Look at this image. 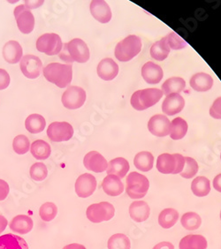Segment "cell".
<instances>
[{"mask_svg":"<svg viewBox=\"0 0 221 249\" xmlns=\"http://www.w3.org/2000/svg\"><path fill=\"white\" fill-rule=\"evenodd\" d=\"M58 57L68 65L74 62L86 63L90 59V49L82 39H73L63 44Z\"/></svg>","mask_w":221,"mask_h":249,"instance_id":"6da1fadb","label":"cell"},{"mask_svg":"<svg viewBox=\"0 0 221 249\" xmlns=\"http://www.w3.org/2000/svg\"><path fill=\"white\" fill-rule=\"evenodd\" d=\"M43 76L51 83L64 89L69 86L73 80L72 65L50 63L43 68Z\"/></svg>","mask_w":221,"mask_h":249,"instance_id":"7a4b0ae2","label":"cell"},{"mask_svg":"<svg viewBox=\"0 0 221 249\" xmlns=\"http://www.w3.org/2000/svg\"><path fill=\"white\" fill-rule=\"evenodd\" d=\"M142 46L141 38L135 35H130L116 45V58L121 62H128L139 54Z\"/></svg>","mask_w":221,"mask_h":249,"instance_id":"3957f363","label":"cell"},{"mask_svg":"<svg viewBox=\"0 0 221 249\" xmlns=\"http://www.w3.org/2000/svg\"><path fill=\"white\" fill-rule=\"evenodd\" d=\"M163 96L159 89H145L135 91L131 96V106L137 110H145L155 106Z\"/></svg>","mask_w":221,"mask_h":249,"instance_id":"277c9868","label":"cell"},{"mask_svg":"<svg viewBox=\"0 0 221 249\" xmlns=\"http://www.w3.org/2000/svg\"><path fill=\"white\" fill-rule=\"evenodd\" d=\"M185 166V158L181 154H161L157 159V169L163 174H178Z\"/></svg>","mask_w":221,"mask_h":249,"instance_id":"5b68a950","label":"cell"},{"mask_svg":"<svg viewBox=\"0 0 221 249\" xmlns=\"http://www.w3.org/2000/svg\"><path fill=\"white\" fill-rule=\"evenodd\" d=\"M149 179L141 173L133 172L127 178L126 191L131 199H142L147 195L149 190Z\"/></svg>","mask_w":221,"mask_h":249,"instance_id":"8992f818","label":"cell"},{"mask_svg":"<svg viewBox=\"0 0 221 249\" xmlns=\"http://www.w3.org/2000/svg\"><path fill=\"white\" fill-rule=\"evenodd\" d=\"M115 215V208L110 202L102 201L88 207L87 218L94 224L109 221Z\"/></svg>","mask_w":221,"mask_h":249,"instance_id":"52a82bcc","label":"cell"},{"mask_svg":"<svg viewBox=\"0 0 221 249\" xmlns=\"http://www.w3.org/2000/svg\"><path fill=\"white\" fill-rule=\"evenodd\" d=\"M62 47V40L58 35L55 33L43 34L37 41V51L48 56L58 55Z\"/></svg>","mask_w":221,"mask_h":249,"instance_id":"ba28073f","label":"cell"},{"mask_svg":"<svg viewBox=\"0 0 221 249\" xmlns=\"http://www.w3.org/2000/svg\"><path fill=\"white\" fill-rule=\"evenodd\" d=\"M86 101V92L77 86H69L63 93L61 102L65 108L68 110H76L81 108Z\"/></svg>","mask_w":221,"mask_h":249,"instance_id":"9c48e42d","label":"cell"},{"mask_svg":"<svg viewBox=\"0 0 221 249\" xmlns=\"http://www.w3.org/2000/svg\"><path fill=\"white\" fill-rule=\"evenodd\" d=\"M15 19L19 31L22 34H30L35 28V17L31 10L25 5H18L15 7Z\"/></svg>","mask_w":221,"mask_h":249,"instance_id":"30bf717a","label":"cell"},{"mask_svg":"<svg viewBox=\"0 0 221 249\" xmlns=\"http://www.w3.org/2000/svg\"><path fill=\"white\" fill-rule=\"evenodd\" d=\"M47 135L53 142H68L74 135V128L68 122H53L48 126Z\"/></svg>","mask_w":221,"mask_h":249,"instance_id":"8fae6325","label":"cell"},{"mask_svg":"<svg viewBox=\"0 0 221 249\" xmlns=\"http://www.w3.org/2000/svg\"><path fill=\"white\" fill-rule=\"evenodd\" d=\"M19 67L25 77L34 80L40 76L43 71V63L35 55H25L20 60Z\"/></svg>","mask_w":221,"mask_h":249,"instance_id":"7c38bea8","label":"cell"},{"mask_svg":"<svg viewBox=\"0 0 221 249\" xmlns=\"http://www.w3.org/2000/svg\"><path fill=\"white\" fill-rule=\"evenodd\" d=\"M75 193L81 198L92 196L96 191V179L91 173H84L79 176L75 181Z\"/></svg>","mask_w":221,"mask_h":249,"instance_id":"4fadbf2b","label":"cell"},{"mask_svg":"<svg viewBox=\"0 0 221 249\" xmlns=\"http://www.w3.org/2000/svg\"><path fill=\"white\" fill-rule=\"evenodd\" d=\"M148 129L150 134L158 137H165L170 134L171 122L166 115L157 114L150 118L148 122Z\"/></svg>","mask_w":221,"mask_h":249,"instance_id":"5bb4252c","label":"cell"},{"mask_svg":"<svg viewBox=\"0 0 221 249\" xmlns=\"http://www.w3.org/2000/svg\"><path fill=\"white\" fill-rule=\"evenodd\" d=\"M83 164L87 170L94 173H104L107 170L108 163L106 158L97 151H91L83 158Z\"/></svg>","mask_w":221,"mask_h":249,"instance_id":"9a60e30c","label":"cell"},{"mask_svg":"<svg viewBox=\"0 0 221 249\" xmlns=\"http://www.w3.org/2000/svg\"><path fill=\"white\" fill-rule=\"evenodd\" d=\"M90 8L92 16L100 23L106 24L111 19L110 6L104 0H93Z\"/></svg>","mask_w":221,"mask_h":249,"instance_id":"2e32d148","label":"cell"},{"mask_svg":"<svg viewBox=\"0 0 221 249\" xmlns=\"http://www.w3.org/2000/svg\"><path fill=\"white\" fill-rule=\"evenodd\" d=\"M185 106V101L180 94H171L162 104V110L166 115L173 116L181 112Z\"/></svg>","mask_w":221,"mask_h":249,"instance_id":"e0dca14e","label":"cell"},{"mask_svg":"<svg viewBox=\"0 0 221 249\" xmlns=\"http://www.w3.org/2000/svg\"><path fill=\"white\" fill-rule=\"evenodd\" d=\"M97 75L104 81H111L119 73V66L111 58L102 59L96 68Z\"/></svg>","mask_w":221,"mask_h":249,"instance_id":"ac0fdd59","label":"cell"},{"mask_svg":"<svg viewBox=\"0 0 221 249\" xmlns=\"http://www.w3.org/2000/svg\"><path fill=\"white\" fill-rule=\"evenodd\" d=\"M23 50L17 41L11 40L5 43L3 47V57L9 64H17L22 58Z\"/></svg>","mask_w":221,"mask_h":249,"instance_id":"d6986e66","label":"cell"},{"mask_svg":"<svg viewBox=\"0 0 221 249\" xmlns=\"http://www.w3.org/2000/svg\"><path fill=\"white\" fill-rule=\"evenodd\" d=\"M142 76L149 84H158L163 79L164 72L160 66L149 61L142 68Z\"/></svg>","mask_w":221,"mask_h":249,"instance_id":"ffe728a7","label":"cell"},{"mask_svg":"<svg viewBox=\"0 0 221 249\" xmlns=\"http://www.w3.org/2000/svg\"><path fill=\"white\" fill-rule=\"evenodd\" d=\"M34 226L33 220L27 215H18L10 222L9 227L15 233L24 235L30 232Z\"/></svg>","mask_w":221,"mask_h":249,"instance_id":"44dd1931","label":"cell"},{"mask_svg":"<svg viewBox=\"0 0 221 249\" xmlns=\"http://www.w3.org/2000/svg\"><path fill=\"white\" fill-rule=\"evenodd\" d=\"M130 217L136 223H143L149 218L150 208L145 201H135L129 206Z\"/></svg>","mask_w":221,"mask_h":249,"instance_id":"7402d4cb","label":"cell"},{"mask_svg":"<svg viewBox=\"0 0 221 249\" xmlns=\"http://www.w3.org/2000/svg\"><path fill=\"white\" fill-rule=\"evenodd\" d=\"M103 190L109 196H118L124 191L121 178L115 175H107L102 183Z\"/></svg>","mask_w":221,"mask_h":249,"instance_id":"603a6c76","label":"cell"},{"mask_svg":"<svg viewBox=\"0 0 221 249\" xmlns=\"http://www.w3.org/2000/svg\"><path fill=\"white\" fill-rule=\"evenodd\" d=\"M190 86L196 91H208L213 86V79L208 73L198 72V73H196L191 77Z\"/></svg>","mask_w":221,"mask_h":249,"instance_id":"cb8c5ba5","label":"cell"},{"mask_svg":"<svg viewBox=\"0 0 221 249\" xmlns=\"http://www.w3.org/2000/svg\"><path fill=\"white\" fill-rule=\"evenodd\" d=\"M129 163L125 158H114L108 163L106 173L108 175H115L120 178H123L129 171Z\"/></svg>","mask_w":221,"mask_h":249,"instance_id":"d4e9b609","label":"cell"},{"mask_svg":"<svg viewBox=\"0 0 221 249\" xmlns=\"http://www.w3.org/2000/svg\"><path fill=\"white\" fill-rule=\"evenodd\" d=\"M0 249H29L24 239L13 233L0 236Z\"/></svg>","mask_w":221,"mask_h":249,"instance_id":"484cf974","label":"cell"},{"mask_svg":"<svg viewBox=\"0 0 221 249\" xmlns=\"http://www.w3.org/2000/svg\"><path fill=\"white\" fill-rule=\"evenodd\" d=\"M208 247L207 240L199 234H190L185 236L179 244L180 249H206Z\"/></svg>","mask_w":221,"mask_h":249,"instance_id":"4316f807","label":"cell"},{"mask_svg":"<svg viewBox=\"0 0 221 249\" xmlns=\"http://www.w3.org/2000/svg\"><path fill=\"white\" fill-rule=\"evenodd\" d=\"M186 87V82L181 77H172L164 82L162 85L163 95L167 96L171 94H180Z\"/></svg>","mask_w":221,"mask_h":249,"instance_id":"83f0119b","label":"cell"},{"mask_svg":"<svg viewBox=\"0 0 221 249\" xmlns=\"http://www.w3.org/2000/svg\"><path fill=\"white\" fill-rule=\"evenodd\" d=\"M30 152L37 160H45L50 158L52 149L50 144L43 140H37L30 146Z\"/></svg>","mask_w":221,"mask_h":249,"instance_id":"f1b7e54d","label":"cell"},{"mask_svg":"<svg viewBox=\"0 0 221 249\" xmlns=\"http://www.w3.org/2000/svg\"><path fill=\"white\" fill-rule=\"evenodd\" d=\"M134 164L135 168L141 172L147 173L153 168L154 157L149 151H142L136 156L134 159Z\"/></svg>","mask_w":221,"mask_h":249,"instance_id":"f546056e","label":"cell"},{"mask_svg":"<svg viewBox=\"0 0 221 249\" xmlns=\"http://www.w3.org/2000/svg\"><path fill=\"white\" fill-rule=\"evenodd\" d=\"M179 212L173 208L165 209L160 212L159 216V224L164 229H170L177 223Z\"/></svg>","mask_w":221,"mask_h":249,"instance_id":"4dcf8cb0","label":"cell"},{"mask_svg":"<svg viewBox=\"0 0 221 249\" xmlns=\"http://www.w3.org/2000/svg\"><path fill=\"white\" fill-rule=\"evenodd\" d=\"M46 126V121L43 116L39 114H31L25 121V127L30 134L42 133Z\"/></svg>","mask_w":221,"mask_h":249,"instance_id":"1f68e13d","label":"cell"},{"mask_svg":"<svg viewBox=\"0 0 221 249\" xmlns=\"http://www.w3.org/2000/svg\"><path fill=\"white\" fill-rule=\"evenodd\" d=\"M191 190L196 196H207L211 192V182L209 178L203 176H198L194 178L191 184Z\"/></svg>","mask_w":221,"mask_h":249,"instance_id":"d6a6232c","label":"cell"},{"mask_svg":"<svg viewBox=\"0 0 221 249\" xmlns=\"http://www.w3.org/2000/svg\"><path fill=\"white\" fill-rule=\"evenodd\" d=\"M170 52L171 50L163 37L161 40L152 44L150 48V56L151 58L158 61H163L168 57Z\"/></svg>","mask_w":221,"mask_h":249,"instance_id":"836d02e7","label":"cell"},{"mask_svg":"<svg viewBox=\"0 0 221 249\" xmlns=\"http://www.w3.org/2000/svg\"><path fill=\"white\" fill-rule=\"evenodd\" d=\"M187 124L183 118H176L171 123L170 136L173 140H181L187 134Z\"/></svg>","mask_w":221,"mask_h":249,"instance_id":"e575fe53","label":"cell"},{"mask_svg":"<svg viewBox=\"0 0 221 249\" xmlns=\"http://www.w3.org/2000/svg\"><path fill=\"white\" fill-rule=\"evenodd\" d=\"M181 223L186 230H197L202 225V218L196 212H187L182 216Z\"/></svg>","mask_w":221,"mask_h":249,"instance_id":"d590c367","label":"cell"},{"mask_svg":"<svg viewBox=\"0 0 221 249\" xmlns=\"http://www.w3.org/2000/svg\"><path fill=\"white\" fill-rule=\"evenodd\" d=\"M108 249H130L131 242L128 236L123 233H116L110 236L107 243Z\"/></svg>","mask_w":221,"mask_h":249,"instance_id":"8d00e7d4","label":"cell"},{"mask_svg":"<svg viewBox=\"0 0 221 249\" xmlns=\"http://www.w3.org/2000/svg\"><path fill=\"white\" fill-rule=\"evenodd\" d=\"M58 214V208L53 202H45L39 210V215L44 222L53 221Z\"/></svg>","mask_w":221,"mask_h":249,"instance_id":"74e56055","label":"cell"},{"mask_svg":"<svg viewBox=\"0 0 221 249\" xmlns=\"http://www.w3.org/2000/svg\"><path fill=\"white\" fill-rule=\"evenodd\" d=\"M13 149L18 155H24L28 153L30 149V142L29 139L23 134H19L15 137L13 141Z\"/></svg>","mask_w":221,"mask_h":249,"instance_id":"f35d334b","label":"cell"},{"mask_svg":"<svg viewBox=\"0 0 221 249\" xmlns=\"http://www.w3.org/2000/svg\"><path fill=\"white\" fill-rule=\"evenodd\" d=\"M199 170V166L197 164V162L192 158H185V166L183 168V172L180 173L182 177L184 178H192L196 176L197 172Z\"/></svg>","mask_w":221,"mask_h":249,"instance_id":"ab89813d","label":"cell"},{"mask_svg":"<svg viewBox=\"0 0 221 249\" xmlns=\"http://www.w3.org/2000/svg\"><path fill=\"white\" fill-rule=\"evenodd\" d=\"M30 177L36 181H43L48 175V169L43 163H36L30 168Z\"/></svg>","mask_w":221,"mask_h":249,"instance_id":"60d3db41","label":"cell"},{"mask_svg":"<svg viewBox=\"0 0 221 249\" xmlns=\"http://www.w3.org/2000/svg\"><path fill=\"white\" fill-rule=\"evenodd\" d=\"M166 42L167 43L170 50H182V49L187 47V43L186 41H184L178 34L175 32H172L166 36L164 37Z\"/></svg>","mask_w":221,"mask_h":249,"instance_id":"b9f144b4","label":"cell"},{"mask_svg":"<svg viewBox=\"0 0 221 249\" xmlns=\"http://www.w3.org/2000/svg\"><path fill=\"white\" fill-rule=\"evenodd\" d=\"M210 115L213 119L221 120V96L217 98L210 109Z\"/></svg>","mask_w":221,"mask_h":249,"instance_id":"7bdbcfd3","label":"cell"},{"mask_svg":"<svg viewBox=\"0 0 221 249\" xmlns=\"http://www.w3.org/2000/svg\"><path fill=\"white\" fill-rule=\"evenodd\" d=\"M10 81L11 79H10L9 73L4 69L0 68V90L7 89L9 86Z\"/></svg>","mask_w":221,"mask_h":249,"instance_id":"ee69618b","label":"cell"},{"mask_svg":"<svg viewBox=\"0 0 221 249\" xmlns=\"http://www.w3.org/2000/svg\"><path fill=\"white\" fill-rule=\"evenodd\" d=\"M9 191L8 183L3 179H0V201L5 200V198L9 195Z\"/></svg>","mask_w":221,"mask_h":249,"instance_id":"f6af8a7d","label":"cell"},{"mask_svg":"<svg viewBox=\"0 0 221 249\" xmlns=\"http://www.w3.org/2000/svg\"><path fill=\"white\" fill-rule=\"evenodd\" d=\"M153 249H174V246L168 241H163L156 245Z\"/></svg>","mask_w":221,"mask_h":249,"instance_id":"bcb514c9","label":"cell"},{"mask_svg":"<svg viewBox=\"0 0 221 249\" xmlns=\"http://www.w3.org/2000/svg\"><path fill=\"white\" fill-rule=\"evenodd\" d=\"M43 4V1H25V5L30 10L37 8Z\"/></svg>","mask_w":221,"mask_h":249,"instance_id":"7dc6e473","label":"cell"},{"mask_svg":"<svg viewBox=\"0 0 221 249\" xmlns=\"http://www.w3.org/2000/svg\"><path fill=\"white\" fill-rule=\"evenodd\" d=\"M213 187L216 191L221 193V173L217 175L213 179Z\"/></svg>","mask_w":221,"mask_h":249,"instance_id":"c3c4849f","label":"cell"},{"mask_svg":"<svg viewBox=\"0 0 221 249\" xmlns=\"http://www.w3.org/2000/svg\"><path fill=\"white\" fill-rule=\"evenodd\" d=\"M7 219L5 218V216L0 215V234L5 230V228L7 227Z\"/></svg>","mask_w":221,"mask_h":249,"instance_id":"681fc988","label":"cell"},{"mask_svg":"<svg viewBox=\"0 0 221 249\" xmlns=\"http://www.w3.org/2000/svg\"><path fill=\"white\" fill-rule=\"evenodd\" d=\"M62 249H87L83 245L78 244V243H73V244L67 245Z\"/></svg>","mask_w":221,"mask_h":249,"instance_id":"f907efd6","label":"cell"},{"mask_svg":"<svg viewBox=\"0 0 221 249\" xmlns=\"http://www.w3.org/2000/svg\"></svg>","mask_w":221,"mask_h":249,"instance_id":"816d5d0a","label":"cell"},{"mask_svg":"<svg viewBox=\"0 0 221 249\" xmlns=\"http://www.w3.org/2000/svg\"></svg>","mask_w":221,"mask_h":249,"instance_id":"f5cc1de1","label":"cell"}]
</instances>
